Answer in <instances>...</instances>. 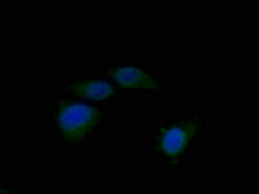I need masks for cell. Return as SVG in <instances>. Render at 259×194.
Returning a JSON list of instances; mask_svg holds the SVG:
<instances>
[{
    "label": "cell",
    "instance_id": "obj_1",
    "mask_svg": "<svg viewBox=\"0 0 259 194\" xmlns=\"http://www.w3.org/2000/svg\"><path fill=\"white\" fill-rule=\"evenodd\" d=\"M106 120L104 110L66 97L55 99L49 113L52 131L67 146H80L88 142Z\"/></svg>",
    "mask_w": 259,
    "mask_h": 194
},
{
    "label": "cell",
    "instance_id": "obj_2",
    "mask_svg": "<svg viewBox=\"0 0 259 194\" xmlns=\"http://www.w3.org/2000/svg\"><path fill=\"white\" fill-rule=\"evenodd\" d=\"M203 125L199 116L179 118L157 128L153 137V149L164 158L176 160L196 139Z\"/></svg>",
    "mask_w": 259,
    "mask_h": 194
},
{
    "label": "cell",
    "instance_id": "obj_3",
    "mask_svg": "<svg viewBox=\"0 0 259 194\" xmlns=\"http://www.w3.org/2000/svg\"><path fill=\"white\" fill-rule=\"evenodd\" d=\"M121 88L131 91H165L163 83L158 82L148 73L135 67H118L108 71Z\"/></svg>",
    "mask_w": 259,
    "mask_h": 194
},
{
    "label": "cell",
    "instance_id": "obj_4",
    "mask_svg": "<svg viewBox=\"0 0 259 194\" xmlns=\"http://www.w3.org/2000/svg\"><path fill=\"white\" fill-rule=\"evenodd\" d=\"M63 89L72 95L93 101L109 100L115 94L113 86L102 80H75L64 84Z\"/></svg>",
    "mask_w": 259,
    "mask_h": 194
}]
</instances>
